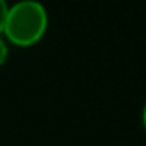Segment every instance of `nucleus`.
<instances>
[{
  "label": "nucleus",
  "instance_id": "f257e3e1",
  "mask_svg": "<svg viewBox=\"0 0 146 146\" xmlns=\"http://www.w3.org/2000/svg\"><path fill=\"white\" fill-rule=\"evenodd\" d=\"M46 9L36 0H21L9 7L4 33L12 43L19 46H29L40 41L46 31Z\"/></svg>",
  "mask_w": 146,
  "mask_h": 146
},
{
  "label": "nucleus",
  "instance_id": "f03ea898",
  "mask_svg": "<svg viewBox=\"0 0 146 146\" xmlns=\"http://www.w3.org/2000/svg\"><path fill=\"white\" fill-rule=\"evenodd\" d=\"M9 4L5 0H0V33L4 31L5 28V23H7V14H9Z\"/></svg>",
  "mask_w": 146,
  "mask_h": 146
},
{
  "label": "nucleus",
  "instance_id": "7ed1b4c3",
  "mask_svg": "<svg viewBox=\"0 0 146 146\" xmlns=\"http://www.w3.org/2000/svg\"><path fill=\"white\" fill-rule=\"evenodd\" d=\"M7 55H9V48H7L5 38L0 35V65H2V64L7 60Z\"/></svg>",
  "mask_w": 146,
  "mask_h": 146
},
{
  "label": "nucleus",
  "instance_id": "20e7f679",
  "mask_svg": "<svg viewBox=\"0 0 146 146\" xmlns=\"http://www.w3.org/2000/svg\"><path fill=\"white\" fill-rule=\"evenodd\" d=\"M143 124L146 127V103H144V108H143Z\"/></svg>",
  "mask_w": 146,
  "mask_h": 146
}]
</instances>
